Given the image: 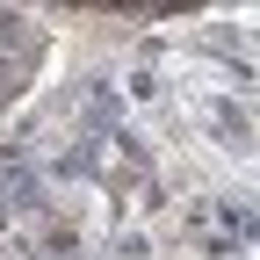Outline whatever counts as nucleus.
I'll return each instance as SVG.
<instances>
[]
</instances>
